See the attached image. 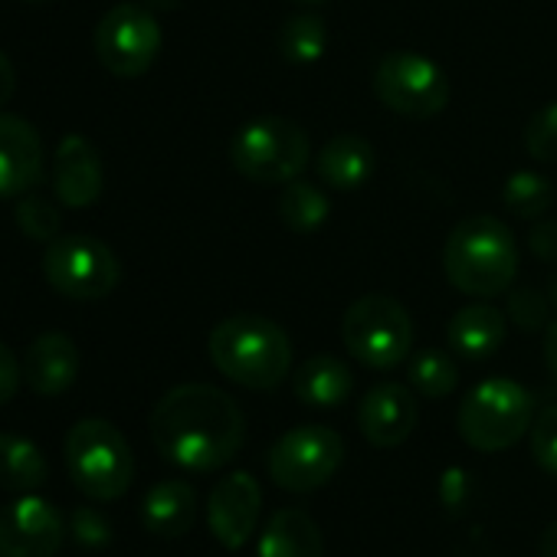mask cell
Returning <instances> with one entry per match:
<instances>
[{
  "mask_svg": "<svg viewBox=\"0 0 557 557\" xmlns=\"http://www.w3.org/2000/svg\"><path fill=\"white\" fill-rule=\"evenodd\" d=\"M449 348L466 361H485L492 358L505 342V315L495 306L475 302L459 309L446 325Z\"/></svg>",
  "mask_w": 557,
  "mask_h": 557,
  "instance_id": "d6986e66",
  "label": "cell"
},
{
  "mask_svg": "<svg viewBox=\"0 0 557 557\" xmlns=\"http://www.w3.org/2000/svg\"><path fill=\"white\" fill-rule=\"evenodd\" d=\"M550 299H554V302H557V275H554V278H550Z\"/></svg>",
  "mask_w": 557,
  "mask_h": 557,
  "instance_id": "f35d334b",
  "label": "cell"
},
{
  "mask_svg": "<svg viewBox=\"0 0 557 557\" xmlns=\"http://www.w3.org/2000/svg\"><path fill=\"white\" fill-rule=\"evenodd\" d=\"M17 226L37 243H50L60 236V210L47 197H24L17 203Z\"/></svg>",
  "mask_w": 557,
  "mask_h": 557,
  "instance_id": "83f0119b",
  "label": "cell"
},
{
  "mask_svg": "<svg viewBox=\"0 0 557 557\" xmlns=\"http://www.w3.org/2000/svg\"><path fill=\"white\" fill-rule=\"evenodd\" d=\"M14 92H17V70L4 53H0V109L14 99Z\"/></svg>",
  "mask_w": 557,
  "mask_h": 557,
  "instance_id": "e575fe53",
  "label": "cell"
},
{
  "mask_svg": "<svg viewBox=\"0 0 557 557\" xmlns=\"http://www.w3.org/2000/svg\"><path fill=\"white\" fill-rule=\"evenodd\" d=\"M443 269L462 296L495 299L511 289L518 275L515 233L492 213L466 216L446 236Z\"/></svg>",
  "mask_w": 557,
  "mask_h": 557,
  "instance_id": "7a4b0ae2",
  "label": "cell"
},
{
  "mask_svg": "<svg viewBox=\"0 0 557 557\" xmlns=\"http://www.w3.org/2000/svg\"><path fill=\"white\" fill-rule=\"evenodd\" d=\"M407 377H410V387L426 397V400H443L456 391L459 384V371L453 364V358L440 348H423L410 358V368H407Z\"/></svg>",
  "mask_w": 557,
  "mask_h": 557,
  "instance_id": "484cf974",
  "label": "cell"
},
{
  "mask_svg": "<svg viewBox=\"0 0 557 557\" xmlns=\"http://www.w3.org/2000/svg\"><path fill=\"white\" fill-rule=\"evenodd\" d=\"M66 541L60 508L40 495H17L0 508V557H57Z\"/></svg>",
  "mask_w": 557,
  "mask_h": 557,
  "instance_id": "7c38bea8",
  "label": "cell"
},
{
  "mask_svg": "<svg viewBox=\"0 0 557 557\" xmlns=\"http://www.w3.org/2000/svg\"><path fill=\"white\" fill-rule=\"evenodd\" d=\"M233 168L262 187L296 181L312 161V141L302 125L283 115H262L246 122L230 141Z\"/></svg>",
  "mask_w": 557,
  "mask_h": 557,
  "instance_id": "277c9868",
  "label": "cell"
},
{
  "mask_svg": "<svg viewBox=\"0 0 557 557\" xmlns=\"http://www.w3.org/2000/svg\"><path fill=\"white\" fill-rule=\"evenodd\" d=\"M355 377L351 368L332 355H319L309 358L306 364H299V371L293 374V391L299 397V404L315 407V410H332L342 407L351 397Z\"/></svg>",
  "mask_w": 557,
  "mask_h": 557,
  "instance_id": "7402d4cb",
  "label": "cell"
},
{
  "mask_svg": "<svg viewBox=\"0 0 557 557\" xmlns=\"http://www.w3.org/2000/svg\"><path fill=\"white\" fill-rule=\"evenodd\" d=\"M374 96L404 119H433L449 102V76L423 53L397 50L374 66Z\"/></svg>",
  "mask_w": 557,
  "mask_h": 557,
  "instance_id": "30bf717a",
  "label": "cell"
},
{
  "mask_svg": "<svg viewBox=\"0 0 557 557\" xmlns=\"http://www.w3.org/2000/svg\"><path fill=\"white\" fill-rule=\"evenodd\" d=\"M322 528L302 508H278L262 534H259V557H322Z\"/></svg>",
  "mask_w": 557,
  "mask_h": 557,
  "instance_id": "44dd1931",
  "label": "cell"
},
{
  "mask_svg": "<svg viewBox=\"0 0 557 557\" xmlns=\"http://www.w3.org/2000/svg\"><path fill=\"white\" fill-rule=\"evenodd\" d=\"M531 249L541 256V259H557V223H541L534 226L531 233Z\"/></svg>",
  "mask_w": 557,
  "mask_h": 557,
  "instance_id": "836d02e7",
  "label": "cell"
},
{
  "mask_svg": "<svg viewBox=\"0 0 557 557\" xmlns=\"http://www.w3.org/2000/svg\"><path fill=\"white\" fill-rule=\"evenodd\" d=\"M417 420H420V410H417L413 391L404 384H391V381L371 387L358 410V426L364 440L377 449H394L407 443L410 433L417 430Z\"/></svg>",
  "mask_w": 557,
  "mask_h": 557,
  "instance_id": "5bb4252c",
  "label": "cell"
},
{
  "mask_svg": "<svg viewBox=\"0 0 557 557\" xmlns=\"http://www.w3.org/2000/svg\"><path fill=\"white\" fill-rule=\"evenodd\" d=\"M21 387V364L14 358V351L0 342V404H8Z\"/></svg>",
  "mask_w": 557,
  "mask_h": 557,
  "instance_id": "d6a6232c",
  "label": "cell"
},
{
  "mask_svg": "<svg viewBox=\"0 0 557 557\" xmlns=\"http://www.w3.org/2000/svg\"><path fill=\"white\" fill-rule=\"evenodd\" d=\"M66 469L83 495L115 502L132 488L135 456L115 423L86 417L66 436Z\"/></svg>",
  "mask_w": 557,
  "mask_h": 557,
  "instance_id": "5b68a950",
  "label": "cell"
},
{
  "mask_svg": "<svg viewBox=\"0 0 557 557\" xmlns=\"http://www.w3.org/2000/svg\"><path fill=\"white\" fill-rule=\"evenodd\" d=\"M524 148L534 161H557V102L537 109L524 125Z\"/></svg>",
  "mask_w": 557,
  "mask_h": 557,
  "instance_id": "f1b7e54d",
  "label": "cell"
},
{
  "mask_svg": "<svg viewBox=\"0 0 557 557\" xmlns=\"http://www.w3.org/2000/svg\"><path fill=\"white\" fill-rule=\"evenodd\" d=\"M345 462V440L332 426H296L269 449V475L283 492L309 495L332 482Z\"/></svg>",
  "mask_w": 557,
  "mask_h": 557,
  "instance_id": "9c48e42d",
  "label": "cell"
},
{
  "mask_svg": "<svg viewBox=\"0 0 557 557\" xmlns=\"http://www.w3.org/2000/svg\"><path fill=\"white\" fill-rule=\"evenodd\" d=\"M47 456L34 440L21 433H0V488L27 495L47 482Z\"/></svg>",
  "mask_w": 557,
  "mask_h": 557,
  "instance_id": "603a6c76",
  "label": "cell"
},
{
  "mask_svg": "<svg viewBox=\"0 0 557 557\" xmlns=\"http://www.w3.org/2000/svg\"><path fill=\"white\" fill-rule=\"evenodd\" d=\"M259 511H262V488L249 472L223 475L207 498V524L226 550H239L252 537L259 524Z\"/></svg>",
  "mask_w": 557,
  "mask_h": 557,
  "instance_id": "4fadbf2b",
  "label": "cell"
},
{
  "mask_svg": "<svg viewBox=\"0 0 557 557\" xmlns=\"http://www.w3.org/2000/svg\"><path fill=\"white\" fill-rule=\"evenodd\" d=\"M70 531H73L76 544L86 547V550H102V547L112 544V524L96 508H76L73 518H70Z\"/></svg>",
  "mask_w": 557,
  "mask_h": 557,
  "instance_id": "4dcf8cb0",
  "label": "cell"
},
{
  "mask_svg": "<svg viewBox=\"0 0 557 557\" xmlns=\"http://www.w3.org/2000/svg\"><path fill=\"white\" fill-rule=\"evenodd\" d=\"M325 44H329V30H325V21L315 14L289 17L283 30H278V53H283L286 63H296V66L319 63L325 57Z\"/></svg>",
  "mask_w": 557,
  "mask_h": 557,
  "instance_id": "d4e9b609",
  "label": "cell"
},
{
  "mask_svg": "<svg viewBox=\"0 0 557 557\" xmlns=\"http://www.w3.org/2000/svg\"><path fill=\"white\" fill-rule=\"evenodd\" d=\"M243 433V410L230 394L210 384H181L151 410L154 449L187 472H213L233 462Z\"/></svg>",
  "mask_w": 557,
  "mask_h": 557,
  "instance_id": "6da1fadb",
  "label": "cell"
},
{
  "mask_svg": "<svg viewBox=\"0 0 557 557\" xmlns=\"http://www.w3.org/2000/svg\"><path fill=\"white\" fill-rule=\"evenodd\" d=\"M24 4H47V0H24Z\"/></svg>",
  "mask_w": 557,
  "mask_h": 557,
  "instance_id": "60d3db41",
  "label": "cell"
},
{
  "mask_svg": "<svg viewBox=\"0 0 557 557\" xmlns=\"http://www.w3.org/2000/svg\"><path fill=\"white\" fill-rule=\"evenodd\" d=\"M508 315L515 319L518 329L534 332V329L547 325V302L534 289H518V293L508 296Z\"/></svg>",
  "mask_w": 557,
  "mask_h": 557,
  "instance_id": "1f68e13d",
  "label": "cell"
},
{
  "mask_svg": "<svg viewBox=\"0 0 557 557\" xmlns=\"http://www.w3.org/2000/svg\"><path fill=\"white\" fill-rule=\"evenodd\" d=\"M531 423V394L511 377H488L475 384L456 413L459 436L479 453H502L515 446Z\"/></svg>",
  "mask_w": 557,
  "mask_h": 557,
  "instance_id": "8992f818",
  "label": "cell"
},
{
  "mask_svg": "<svg viewBox=\"0 0 557 557\" xmlns=\"http://www.w3.org/2000/svg\"><path fill=\"white\" fill-rule=\"evenodd\" d=\"M315 171L325 187L358 190L374 174V148L368 138H361L355 132L335 135L322 145V151L315 158Z\"/></svg>",
  "mask_w": 557,
  "mask_h": 557,
  "instance_id": "ac0fdd59",
  "label": "cell"
},
{
  "mask_svg": "<svg viewBox=\"0 0 557 557\" xmlns=\"http://www.w3.org/2000/svg\"><path fill=\"white\" fill-rule=\"evenodd\" d=\"M544 361H547L550 377L557 381V322L547 325V335H544Z\"/></svg>",
  "mask_w": 557,
  "mask_h": 557,
  "instance_id": "d590c367",
  "label": "cell"
},
{
  "mask_svg": "<svg viewBox=\"0 0 557 557\" xmlns=\"http://www.w3.org/2000/svg\"><path fill=\"white\" fill-rule=\"evenodd\" d=\"M96 60L119 79L145 76L161 53V24L141 4H115L96 27Z\"/></svg>",
  "mask_w": 557,
  "mask_h": 557,
  "instance_id": "8fae6325",
  "label": "cell"
},
{
  "mask_svg": "<svg viewBox=\"0 0 557 557\" xmlns=\"http://www.w3.org/2000/svg\"><path fill=\"white\" fill-rule=\"evenodd\" d=\"M24 374L34 394L40 397H60L66 394L79 377V348L63 332L40 335L24 358Z\"/></svg>",
  "mask_w": 557,
  "mask_h": 557,
  "instance_id": "e0dca14e",
  "label": "cell"
},
{
  "mask_svg": "<svg viewBox=\"0 0 557 557\" xmlns=\"http://www.w3.org/2000/svg\"><path fill=\"white\" fill-rule=\"evenodd\" d=\"M537 554H541V557H557V521H550V524L544 528V534H541V541H537Z\"/></svg>",
  "mask_w": 557,
  "mask_h": 557,
  "instance_id": "8d00e7d4",
  "label": "cell"
},
{
  "mask_svg": "<svg viewBox=\"0 0 557 557\" xmlns=\"http://www.w3.org/2000/svg\"><path fill=\"white\" fill-rule=\"evenodd\" d=\"M342 342L358 364L391 371L407 361L413 348V319L394 296L368 293L345 312Z\"/></svg>",
  "mask_w": 557,
  "mask_h": 557,
  "instance_id": "52a82bcc",
  "label": "cell"
},
{
  "mask_svg": "<svg viewBox=\"0 0 557 557\" xmlns=\"http://www.w3.org/2000/svg\"><path fill=\"white\" fill-rule=\"evenodd\" d=\"M531 456L547 472L557 475V404L544 407L531 423Z\"/></svg>",
  "mask_w": 557,
  "mask_h": 557,
  "instance_id": "f546056e",
  "label": "cell"
},
{
  "mask_svg": "<svg viewBox=\"0 0 557 557\" xmlns=\"http://www.w3.org/2000/svg\"><path fill=\"white\" fill-rule=\"evenodd\" d=\"M154 8H164V11H171V8H177V0H151Z\"/></svg>",
  "mask_w": 557,
  "mask_h": 557,
  "instance_id": "74e56055",
  "label": "cell"
},
{
  "mask_svg": "<svg viewBox=\"0 0 557 557\" xmlns=\"http://www.w3.org/2000/svg\"><path fill=\"white\" fill-rule=\"evenodd\" d=\"M102 187H106V174L96 145L86 135H66L57 145V158H53L57 197L73 210H86L102 197Z\"/></svg>",
  "mask_w": 557,
  "mask_h": 557,
  "instance_id": "2e32d148",
  "label": "cell"
},
{
  "mask_svg": "<svg viewBox=\"0 0 557 557\" xmlns=\"http://www.w3.org/2000/svg\"><path fill=\"white\" fill-rule=\"evenodd\" d=\"M505 207L511 210V213H518V216H524V220H534V216H541L547 207H550V181H544L541 174H534V171H518V174H511L508 177V184H505Z\"/></svg>",
  "mask_w": 557,
  "mask_h": 557,
  "instance_id": "4316f807",
  "label": "cell"
},
{
  "mask_svg": "<svg viewBox=\"0 0 557 557\" xmlns=\"http://www.w3.org/2000/svg\"><path fill=\"white\" fill-rule=\"evenodd\" d=\"M207 351L213 368L246 387V391H272L293 371V342L272 319L262 315H230L223 319L210 338Z\"/></svg>",
  "mask_w": 557,
  "mask_h": 557,
  "instance_id": "3957f363",
  "label": "cell"
},
{
  "mask_svg": "<svg viewBox=\"0 0 557 557\" xmlns=\"http://www.w3.org/2000/svg\"><path fill=\"white\" fill-rule=\"evenodd\" d=\"M44 177V138L21 119L0 112V197L30 194Z\"/></svg>",
  "mask_w": 557,
  "mask_h": 557,
  "instance_id": "9a60e30c",
  "label": "cell"
},
{
  "mask_svg": "<svg viewBox=\"0 0 557 557\" xmlns=\"http://www.w3.org/2000/svg\"><path fill=\"white\" fill-rule=\"evenodd\" d=\"M44 275L60 296L76 302H96L112 296L122 283V262L102 239L73 233L47 243Z\"/></svg>",
  "mask_w": 557,
  "mask_h": 557,
  "instance_id": "ba28073f",
  "label": "cell"
},
{
  "mask_svg": "<svg viewBox=\"0 0 557 557\" xmlns=\"http://www.w3.org/2000/svg\"><path fill=\"white\" fill-rule=\"evenodd\" d=\"M329 197L322 187H315L312 181H289L283 184V194H278V220H283L293 233H312L329 220Z\"/></svg>",
  "mask_w": 557,
  "mask_h": 557,
  "instance_id": "cb8c5ba5",
  "label": "cell"
},
{
  "mask_svg": "<svg viewBox=\"0 0 557 557\" xmlns=\"http://www.w3.org/2000/svg\"><path fill=\"white\" fill-rule=\"evenodd\" d=\"M296 4H325V0H296Z\"/></svg>",
  "mask_w": 557,
  "mask_h": 557,
  "instance_id": "ab89813d",
  "label": "cell"
},
{
  "mask_svg": "<svg viewBox=\"0 0 557 557\" xmlns=\"http://www.w3.org/2000/svg\"><path fill=\"white\" fill-rule=\"evenodd\" d=\"M197 518V495L181 479H164L148 488L141 502V521L154 537H181L194 528Z\"/></svg>",
  "mask_w": 557,
  "mask_h": 557,
  "instance_id": "ffe728a7",
  "label": "cell"
}]
</instances>
